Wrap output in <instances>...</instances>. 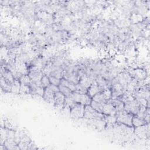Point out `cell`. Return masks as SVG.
<instances>
[{
  "label": "cell",
  "instance_id": "7402d4cb",
  "mask_svg": "<svg viewBox=\"0 0 150 150\" xmlns=\"http://www.w3.org/2000/svg\"><path fill=\"white\" fill-rule=\"evenodd\" d=\"M90 105L97 111L103 113V104L98 103L97 101H95L94 100H91V102L90 103Z\"/></svg>",
  "mask_w": 150,
  "mask_h": 150
},
{
  "label": "cell",
  "instance_id": "9a60e30c",
  "mask_svg": "<svg viewBox=\"0 0 150 150\" xmlns=\"http://www.w3.org/2000/svg\"><path fill=\"white\" fill-rule=\"evenodd\" d=\"M0 84L1 88L2 91L5 93H11V85L12 84L8 83L5 80L2 76H0Z\"/></svg>",
  "mask_w": 150,
  "mask_h": 150
},
{
  "label": "cell",
  "instance_id": "277c9868",
  "mask_svg": "<svg viewBox=\"0 0 150 150\" xmlns=\"http://www.w3.org/2000/svg\"><path fill=\"white\" fill-rule=\"evenodd\" d=\"M84 107L85 105L75 103L73 106L70 107V116L74 119H80L84 117Z\"/></svg>",
  "mask_w": 150,
  "mask_h": 150
},
{
  "label": "cell",
  "instance_id": "30bf717a",
  "mask_svg": "<svg viewBox=\"0 0 150 150\" xmlns=\"http://www.w3.org/2000/svg\"><path fill=\"white\" fill-rule=\"evenodd\" d=\"M54 93L53 91H52L48 87L45 88L44 94L42 98L46 102L54 105Z\"/></svg>",
  "mask_w": 150,
  "mask_h": 150
},
{
  "label": "cell",
  "instance_id": "603a6c76",
  "mask_svg": "<svg viewBox=\"0 0 150 150\" xmlns=\"http://www.w3.org/2000/svg\"><path fill=\"white\" fill-rule=\"evenodd\" d=\"M59 91L61 92L63 94H64L66 97L70 96L73 92L70 89H69L68 87L64 86L62 84H60L59 86Z\"/></svg>",
  "mask_w": 150,
  "mask_h": 150
},
{
  "label": "cell",
  "instance_id": "52a82bcc",
  "mask_svg": "<svg viewBox=\"0 0 150 150\" xmlns=\"http://www.w3.org/2000/svg\"><path fill=\"white\" fill-rule=\"evenodd\" d=\"M139 105H140L134 98L124 103V110L133 115H135L138 111Z\"/></svg>",
  "mask_w": 150,
  "mask_h": 150
},
{
  "label": "cell",
  "instance_id": "d6986e66",
  "mask_svg": "<svg viewBox=\"0 0 150 150\" xmlns=\"http://www.w3.org/2000/svg\"><path fill=\"white\" fill-rule=\"evenodd\" d=\"M60 84H62L64 86H66V87H68L73 92L76 90V84L74 83L69 81L68 80L63 78V77L60 79Z\"/></svg>",
  "mask_w": 150,
  "mask_h": 150
},
{
  "label": "cell",
  "instance_id": "8992f818",
  "mask_svg": "<svg viewBox=\"0 0 150 150\" xmlns=\"http://www.w3.org/2000/svg\"><path fill=\"white\" fill-rule=\"evenodd\" d=\"M70 97L75 103H80L84 105H90L92 100V98L87 93L81 94L73 91L71 93Z\"/></svg>",
  "mask_w": 150,
  "mask_h": 150
},
{
  "label": "cell",
  "instance_id": "4fadbf2b",
  "mask_svg": "<svg viewBox=\"0 0 150 150\" xmlns=\"http://www.w3.org/2000/svg\"><path fill=\"white\" fill-rule=\"evenodd\" d=\"M16 68L18 72L21 75L28 74L29 66L25 63H16Z\"/></svg>",
  "mask_w": 150,
  "mask_h": 150
},
{
  "label": "cell",
  "instance_id": "cb8c5ba5",
  "mask_svg": "<svg viewBox=\"0 0 150 150\" xmlns=\"http://www.w3.org/2000/svg\"><path fill=\"white\" fill-rule=\"evenodd\" d=\"M19 81L21 82V84H25V85H28L29 86L30 84L32 83V80L29 76L28 74H25V75H22L19 78Z\"/></svg>",
  "mask_w": 150,
  "mask_h": 150
},
{
  "label": "cell",
  "instance_id": "484cf974",
  "mask_svg": "<svg viewBox=\"0 0 150 150\" xmlns=\"http://www.w3.org/2000/svg\"><path fill=\"white\" fill-rule=\"evenodd\" d=\"M50 84V83L49 76L47 75L43 74V76H42V77L40 80L41 86L43 87V88H46V87H49Z\"/></svg>",
  "mask_w": 150,
  "mask_h": 150
},
{
  "label": "cell",
  "instance_id": "7c38bea8",
  "mask_svg": "<svg viewBox=\"0 0 150 150\" xmlns=\"http://www.w3.org/2000/svg\"><path fill=\"white\" fill-rule=\"evenodd\" d=\"M103 90L101 89V88L98 86V84L96 83L95 80L94 82L90 86V87L87 88V94L92 98V97L96 95L97 93L102 91Z\"/></svg>",
  "mask_w": 150,
  "mask_h": 150
},
{
  "label": "cell",
  "instance_id": "ac0fdd59",
  "mask_svg": "<svg viewBox=\"0 0 150 150\" xmlns=\"http://www.w3.org/2000/svg\"><path fill=\"white\" fill-rule=\"evenodd\" d=\"M146 124H147V123L144 119L141 118L135 115H133L132 119V125L134 128L139 127V126Z\"/></svg>",
  "mask_w": 150,
  "mask_h": 150
},
{
  "label": "cell",
  "instance_id": "9c48e42d",
  "mask_svg": "<svg viewBox=\"0 0 150 150\" xmlns=\"http://www.w3.org/2000/svg\"><path fill=\"white\" fill-rule=\"evenodd\" d=\"M1 75L4 77L6 81L12 84L15 80L13 74L6 69V67L4 66H1Z\"/></svg>",
  "mask_w": 150,
  "mask_h": 150
},
{
  "label": "cell",
  "instance_id": "7a4b0ae2",
  "mask_svg": "<svg viewBox=\"0 0 150 150\" xmlns=\"http://www.w3.org/2000/svg\"><path fill=\"white\" fill-rule=\"evenodd\" d=\"M28 75L33 82L35 83L37 86H41L40 80L43 76L42 70L32 65L29 66Z\"/></svg>",
  "mask_w": 150,
  "mask_h": 150
},
{
  "label": "cell",
  "instance_id": "f546056e",
  "mask_svg": "<svg viewBox=\"0 0 150 150\" xmlns=\"http://www.w3.org/2000/svg\"><path fill=\"white\" fill-rule=\"evenodd\" d=\"M49 80H50V83L51 84L54 85V86H59L60 84V79H58L57 77L52 76H49Z\"/></svg>",
  "mask_w": 150,
  "mask_h": 150
},
{
  "label": "cell",
  "instance_id": "ba28073f",
  "mask_svg": "<svg viewBox=\"0 0 150 150\" xmlns=\"http://www.w3.org/2000/svg\"><path fill=\"white\" fill-rule=\"evenodd\" d=\"M65 97L66 96L60 91L55 93L54 96V107L57 109L62 110L64 107Z\"/></svg>",
  "mask_w": 150,
  "mask_h": 150
},
{
  "label": "cell",
  "instance_id": "4dcf8cb0",
  "mask_svg": "<svg viewBox=\"0 0 150 150\" xmlns=\"http://www.w3.org/2000/svg\"><path fill=\"white\" fill-rule=\"evenodd\" d=\"M75 102L71 99V98L70 96L66 97L65 100H64V106H67L68 107H71L74 105Z\"/></svg>",
  "mask_w": 150,
  "mask_h": 150
},
{
  "label": "cell",
  "instance_id": "ffe728a7",
  "mask_svg": "<svg viewBox=\"0 0 150 150\" xmlns=\"http://www.w3.org/2000/svg\"><path fill=\"white\" fill-rule=\"evenodd\" d=\"M8 128L5 127H1V131H0L1 145H3L5 142V141L8 139Z\"/></svg>",
  "mask_w": 150,
  "mask_h": 150
},
{
  "label": "cell",
  "instance_id": "44dd1931",
  "mask_svg": "<svg viewBox=\"0 0 150 150\" xmlns=\"http://www.w3.org/2000/svg\"><path fill=\"white\" fill-rule=\"evenodd\" d=\"M92 100L95 101H97L98 103H101L102 104H104L107 101L105 100V98H104V97L103 96L101 91L99 92V93H97L96 95H94L92 97Z\"/></svg>",
  "mask_w": 150,
  "mask_h": 150
},
{
  "label": "cell",
  "instance_id": "2e32d148",
  "mask_svg": "<svg viewBox=\"0 0 150 150\" xmlns=\"http://www.w3.org/2000/svg\"><path fill=\"white\" fill-rule=\"evenodd\" d=\"M6 148V149H20L18 144L15 142L13 138H8L3 144Z\"/></svg>",
  "mask_w": 150,
  "mask_h": 150
},
{
  "label": "cell",
  "instance_id": "3957f363",
  "mask_svg": "<svg viewBox=\"0 0 150 150\" xmlns=\"http://www.w3.org/2000/svg\"><path fill=\"white\" fill-rule=\"evenodd\" d=\"M104 114L100 113L95 110L90 105H86L84 107V117L87 120H96V119H103Z\"/></svg>",
  "mask_w": 150,
  "mask_h": 150
},
{
  "label": "cell",
  "instance_id": "83f0119b",
  "mask_svg": "<svg viewBox=\"0 0 150 150\" xmlns=\"http://www.w3.org/2000/svg\"><path fill=\"white\" fill-rule=\"evenodd\" d=\"M74 91L81 94H86L87 92V88L79 83L76 84V90Z\"/></svg>",
  "mask_w": 150,
  "mask_h": 150
},
{
  "label": "cell",
  "instance_id": "8fae6325",
  "mask_svg": "<svg viewBox=\"0 0 150 150\" xmlns=\"http://www.w3.org/2000/svg\"><path fill=\"white\" fill-rule=\"evenodd\" d=\"M116 110L112 104L107 101L106 103L103 104V114L105 115H115Z\"/></svg>",
  "mask_w": 150,
  "mask_h": 150
},
{
  "label": "cell",
  "instance_id": "d4e9b609",
  "mask_svg": "<svg viewBox=\"0 0 150 150\" xmlns=\"http://www.w3.org/2000/svg\"><path fill=\"white\" fill-rule=\"evenodd\" d=\"M44 91H45V88H43L42 86H37L35 89L32 91L31 94L36 95L40 97H43V94H44Z\"/></svg>",
  "mask_w": 150,
  "mask_h": 150
},
{
  "label": "cell",
  "instance_id": "6da1fadb",
  "mask_svg": "<svg viewBox=\"0 0 150 150\" xmlns=\"http://www.w3.org/2000/svg\"><path fill=\"white\" fill-rule=\"evenodd\" d=\"M115 115L117 117V122L125 124L129 127H132V119L133 114L127 112L126 111L122 110L117 111Z\"/></svg>",
  "mask_w": 150,
  "mask_h": 150
},
{
  "label": "cell",
  "instance_id": "5b68a950",
  "mask_svg": "<svg viewBox=\"0 0 150 150\" xmlns=\"http://www.w3.org/2000/svg\"><path fill=\"white\" fill-rule=\"evenodd\" d=\"M134 134L139 139L149 138V123L134 128Z\"/></svg>",
  "mask_w": 150,
  "mask_h": 150
},
{
  "label": "cell",
  "instance_id": "4316f807",
  "mask_svg": "<svg viewBox=\"0 0 150 150\" xmlns=\"http://www.w3.org/2000/svg\"><path fill=\"white\" fill-rule=\"evenodd\" d=\"M19 94H31V90H30V88L29 86L21 84Z\"/></svg>",
  "mask_w": 150,
  "mask_h": 150
},
{
  "label": "cell",
  "instance_id": "1f68e13d",
  "mask_svg": "<svg viewBox=\"0 0 150 150\" xmlns=\"http://www.w3.org/2000/svg\"><path fill=\"white\" fill-rule=\"evenodd\" d=\"M52 91H53L54 93L57 92V91H59V86H54V85H53V84H50L49 86L48 87Z\"/></svg>",
  "mask_w": 150,
  "mask_h": 150
},
{
  "label": "cell",
  "instance_id": "5bb4252c",
  "mask_svg": "<svg viewBox=\"0 0 150 150\" xmlns=\"http://www.w3.org/2000/svg\"><path fill=\"white\" fill-rule=\"evenodd\" d=\"M113 105L117 111H120L124 110V103L120 100L117 99H110L107 101Z\"/></svg>",
  "mask_w": 150,
  "mask_h": 150
},
{
  "label": "cell",
  "instance_id": "e0dca14e",
  "mask_svg": "<svg viewBox=\"0 0 150 150\" xmlns=\"http://www.w3.org/2000/svg\"><path fill=\"white\" fill-rule=\"evenodd\" d=\"M21 82L19 79H15L11 85V92L15 94H19L21 89Z\"/></svg>",
  "mask_w": 150,
  "mask_h": 150
},
{
  "label": "cell",
  "instance_id": "f1b7e54d",
  "mask_svg": "<svg viewBox=\"0 0 150 150\" xmlns=\"http://www.w3.org/2000/svg\"><path fill=\"white\" fill-rule=\"evenodd\" d=\"M103 96L107 101L111 98V88H106L101 91Z\"/></svg>",
  "mask_w": 150,
  "mask_h": 150
}]
</instances>
